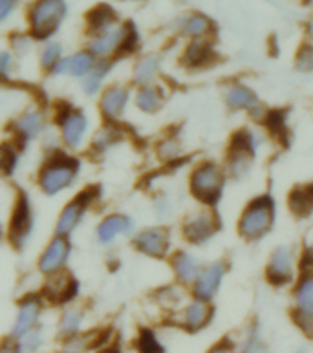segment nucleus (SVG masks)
Masks as SVG:
<instances>
[{
  "label": "nucleus",
  "mask_w": 313,
  "mask_h": 353,
  "mask_svg": "<svg viewBox=\"0 0 313 353\" xmlns=\"http://www.w3.org/2000/svg\"><path fill=\"white\" fill-rule=\"evenodd\" d=\"M264 352H265V346H264V341H262L261 337V333L256 332V330H251L244 341V353H264Z\"/></svg>",
  "instance_id": "nucleus-37"
},
{
  "label": "nucleus",
  "mask_w": 313,
  "mask_h": 353,
  "mask_svg": "<svg viewBox=\"0 0 313 353\" xmlns=\"http://www.w3.org/2000/svg\"><path fill=\"white\" fill-rule=\"evenodd\" d=\"M299 68L313 70V48H304L299 55Z\"/></svg>",
  "instance_id": "nucleus-39"
},
{
  "label": "nucleus",
  "mask_w": 313,
  "mask_h": 353,
  "mask_svg": "<svg viewBox=\"0 0 313 353\" xmlns=\"http://www.w3.org/2000/svg\"><path fill=\"white\" fill-rule=\"evenodd\" d=\"M275 220V203L270 196H262L251 201L240 218L239 231L245 240H259L270 232Z\"/></svg>",
  "instance_id": "nucleus-1"
},
{
  "label": "nucleus",
  "mask_w": 313,
  "mask_h": 353,
  "mask_svg": "<svg viewBox=\"0 0 313 353\" xmlns=\"http://www.w3.org/2000/svg\"><path fill=\"white\" fill-rule=\"evenodd\" d=\"M172 268H174L176 276L181 280V282H185V284H191V282H196L198 276L202 274V265L198 262L192 254L189 253H178L172 260Z\"/></svg>",
  "instance_id": "nucleus-23"
},
{
  "label": "nucleus",
  "mask_w": 313,
  "mask_h": 353,
  "mask_svg": "<svg viewBox=\"0 0 313 353\" xmlns=\"http://www.w3.org/2000/svg\"><path fill=\"white\" fill-rule=\"evenodd\" d=\"M77 176H79V163L66 156H59L44 165L41 176H39V185H41L43 192H46L48 196H55L70 189Z\"/></svg>",
  "instance_id": "nucleus-2"
},
{
  "label": "nucleus",
  "mask_w": 313,
  "mask_h": 353,
  "mask_svg": "<svg viewBox=\"0 0 313 353\" xmlns=\"http://www.w3.org/2000/svg\"><path fill=\"white\" fill-rule=\"evenodd\" d=\"M216 231L218 220L211 212H196V214L187 218L185 225H183L185 238L191 243H196V245L209 242Z\"/></svg>",
  "instance_id": "nucleus-9"
},
{
  "label": "nucleus",
  "mask_w": 313,
  "mask_h": 353,
  "mask_svg": "<svg viewBox=\"0 0 313 353\" xmlns=\"http://www.w3.org/2000/svg\"><path fill=\"white\" fill-rule=\"evenodd\" d=\"M117 139H119V134H117L112 127H106L103 128V130H99V132L96 134V137H94V148L99 150V152H105V150H108L112 145H116Z\"/></svg>",
  "instance_id": "nucleus-33"
},
{
  "label": "nucleus",
  "mask_w": 313,
  "mask_h": 353,
  "mask_svg": "<svg viewBox=\"0 0 313 353\" xmlns=\"http://www.w3.org/2000/svg\"><path fill=\"white\" fill-rule=\"evenodd\" d=\"M297 321L313 319V274H306L295 290Z\"/></svg>",
  "instance_id": "nucleus-22"
},
{
  "label": "nucleus",
  "mask_w": 313,
  "mask_h": 353,
  "mask_svg": "<svg viewBox=\"0 0 313 353\" xmlns=\"http://www.w3.org/2000/svg\"><path fill=\"white\" fill-rule=\"evenodd\" d=\"M191 190L203 203H216L223 190V170L216 163H202L192 172Z\"/></svg>",
  "instance_id": "nucleus-4"
},
{
  "label": "nucleus",
  "mask_w": 313,
  "mask_h": 353,
  "mask_svg": "<svg viewBox=\"0 0 313 353\" xmlns=\"http://www.w3.org/2000/svg\"><path fill=\"white\" fill-rule=\"evenodd\" d=\"M21 341H22L21 343L22 353H35L39 348H41V346H43V335H41V332H39V330H33V332H30L28 335H24Z\"/></svg>",
  "instance_id": "nucleus-34"
},
{
  "label": "nucleus",
  "mask_w": 313,
  "mask_h": 353,
  "mask_svg": "<svg viewBox=\"0 0 313 353\" xmlns=\"http://www.w3.org/2000/svg\"><path fill=\"white\" fill-rule=\"evenodd\" d=\"M22 350H19L17 346H11V344H4V348L0 353H21Z\"/></svg>",
  "instance_id": "nucleus-44"
},
{
  "label": "nucleus",
  "mask_w": 313,
  "mask_h": 353,
  "mask_svg": "<svg viewBox=\"0 0 313 353\" xmlns=\"http://www.w3.org/2000/svg\"><path fill=\"white\" fill-rule=\"evenodd\" d=\"M211 316L212 310L208 302L194 301L183 310V313H181V322H183V326H185L187 330L198 332V330H202V327L208 326V322L211 321Z\"/></svg>",
  "instance_id": "nucleus-19"
},
{
  "label": "nucleus",
  "mask_w": 313,
  "mask_h": 353,
  "mask_svg": "<svg viewBox=\"0 0 313 353\" xmlns=\"http://www.w3.org/2000/svg\"><path fill=\"white\" fill-rule=\"evenodd\" d=\"M306 262H308L310 265H313V242H310L308 245H306Z\"/></svg>",
  "instance_id": "nucleus-43"
},
{
  "label": "nucleus",
  "mask_w": 313,
  "mask_h": 353,
  "mask_svg": "<svg viewBox=\"0 0 313 353\" xmlns=\"http://www.w3.org/2000/svg\"><path fill=\"white\" fill-rule=\"evenodd\" d=\"M223 274H225V265L216 262L203 269L202 274L198 276L194 282V295L198 296V301H211L212 296L216 295L220 285H222Z\"/></svg>",
  "instance_id": "nucleus-12"
},
{
  "label": "nucleus",
  "mask_w": 313,
  "mask_h": 353,
  "mask_svg": "<svg viewBox=\"0 0 313 353\" xmlns=\"http://www.w3.org/2000/svg\"><path fill=\"white\" fill-rule=\"evenodd\" d=\"M41 311H43V306H41V302L37 299H28V301L22 302L15 322H13V327H11V335L22 339L24 335L33 332L35 326H37Z\"/></svg>",
  "instance_id": "nucleus-14"
},
{
  "label": "nucleus",
  "mask_w": 313,
  "mask_h": 353,
  "mask_svg": "<svg viewBox=\"0 0 313 353\" xmlns=\"http://www.w3.org/2000/svg\"><path fill=\"white\" fill-rule=\"evenodd\" d=\"M209 353H233V350L229 348V346H225V344H218V346H214Z\"/></svg>",
  "instance_id": "nucleus-42"
},
{
  "label": "nucleus",
  "mask_w": 313,
  "mask_h": 353,
  "mask_svg": "<svg viewBox=\"0 0 313 353\" xmlns=\"http://www.w3.org/2000/svg\"><path fill=\"white\" fill-rule=\"evenodd\" d=\"M10 66H11L10 53H2V57H0V72H2V77H8V74H10Z\"/></svg>",
  "instance_id": "nucleus-41"
},
{
  "label": "nucleus",
  "mask_w": 313,
  "mask_h": 353,
  "mask_svg": "<svg viewBox=\"0 0 313 353\" xmlns=\"http://www.w3.org/2000/svg\"><path fill=\"white\" fill-rule=\"evenodd\" d=\"M94 70V55L92 53L81 52L72 57L61 59V63L53 68L57 75H70V77H83Z\"/></svg>",
  "instance_id": "nucleus-16"
},
{
  "label": "nucleus",
  "mask_w": 313,
  "mask_h": 353,
  "mask_svg": "<svg viewBox=\"0 0 313 353\" xmlns=\"http://www.w3.org/2000/svg\"><path fill=\"white\" fill-rule=\"evenodd\" d=\"M132 229V221L128 220L123 214H112V216L105 218L97 227V238L101 243H110L116 238L127 234Z\"/></svg>",
  "instance_id": "nucleus-18"
},
{
  "label": "nucleus",
  "mask_w": 313,
  "mask_h": 353,
  "mask_svg": "<svg viewBox=\"0 0 313 353\" xmlns=\"http://www.w3.org/2000/svg\"><path fill=\"white\" fill-rule=\"evenodd\" d=\"M66 15L64 0H37L30 11V26L33 37L48 39L55 33Z\"/></svg>",
  "instance_id": "nucleus-3"
},
{
  "label": "nucleus",
  "mask_w": 313,
  "mask_h": 353,
  "mask_svg": "<svg viewBox=\"0 0 313 353\" xmlns=\"http://www.w3.org/2000/svg\"><path fill=\"white\" fill-rule=\"evenodd\" d=\"M59 125H61V134H63V141L66 143V147L79 148L81 143L85 141L86 130H88V119L85 114L70 108L61 114Z\"/></svg>",
  "instance_id": "nucleus-7"
},
{
  "label": "nucleus",
  "mask_w": 313,
  "mask_h": 353,
  "mask_svg": "<svg viewBox=\"0 0 313 353\" xmlns=\"http://www.w3.org/2000/svg\"><path fill=\"white\" fill-rule=\"evenodd\" d=\"M299 353H303V352H299Z\"/></svg>",
  "instance_id": "nucleus-46"
},
{
  "label": "nucleus",
  "mask_w": 313,
  "mask_h": 353,
  "mask_svg": "<svg viewBox=\"0 0 313 353\" xmlns=\"http://www.w3.org/2000/svg\"><path fill=\"white\" fill-rule=\"evenodd\" d=\"M159 70V59L156 55H147V57L139 59L136 68H134V79L141 83V85H149L150 81L154 79Z\"/></svg>",
  "instance_id": "nucleus-27"
},
{
  "label": "nucleus",
  "mask_w": 313,
  "mask_h": 353,
  "mask_svg": "<svg viewBox=\"0 0 313 353\" xmlns=\"http://www.w3.org/2000/svg\"><path fill=\"white\" fill-rule=\"evenodd\" d=\"M125 35H127V26L119 28V30H112V32H106L103 35L92 41L90 52L92 55H97V57H106L110 53L121 50L123 43H125Z\"/></svg>",
  "instance_id": "nucleus-21"
},
{
  "label": "nucleus",
  "mask_w": 313,
  "mask_h": 353,
  "mask_svg": "<svg viewBox=\"0 0 313 353\" xmlns=\"http://www.w3.org/2000/svg\"><path fill=\"white\" fill-rule=\"evenodd\" d=\"M169 234L163 229H145L136 236V248L147 256L161 259L169 251Z\"/></svg>",
  "instance_id": "nucleus-13"
},
{
  "label": "nucleus",
  "mask_w": 313,
  "mask_h": 353,
  "mask_svg": "<svg viewBox=\"0 0 313 353\" xmlns=\"http://www.w3.org/2000/svg\"><path fill=\"white\" fill-rule=\"evenodd\" d=\"M70 256V243L64 236H57L50 242L41 259H39V269L44 274L61 273V269L66 265Z\"/></svg>",
  "instance_id": "nucleus-10"
},
{
  "label": "nucleus",
  "mask_w": 313,
  "mask_h": 353,
  "mask_svg": "<svg viewBox=\"0 0 313 353\" xmlns=\"http://www.w3.org/2000/svg\"><path fill=\"white\" fill-rule=\"evenodd\" d=\"M61 46L59 44H50V46L44 48L43 57H41V63H43L44 68H55L59 63H61Z\"/></svg>",
  "instance_id": "nucleus-36"
},
{
  "label": "nucleus",
  "mask_w": 313,
  "mask_h": 353,
  "mask_svg": "<svg viewBox=\"0 0 313 353\" xmlns=\"http://www.w3.org/2000/svg\"><path fill=\"white\" fill-rule=\"evenodd\" d=\"M13 8H15V0H0V19L6 21Z\"/></svg>",
  "instance_id": "nucleus-40"
},
{
  "label": "nucleus",
  "mask_w": 313,
  "mask_h": 353,
  "mask_svg": "<svg viewBox=\"0 0 313 353\" xmlns=\"http://www.w3.org/2000/svg\"><path fill=\"white\" fill-rule=\"evenodd\" d=\"M255 158V141L253 136L242 132L233 139V152L229 156V170L233 178L242 179L250 174Z\"/></svg>",
  "instance_id": "nucleus-5"
},
{
  "label": "nucleus",
  "mask_w": 313,
  "mask_h": 353,
  "mask_svg": "<svg viewBox=\"0 0 313 353\" xmlns=\"http://www.w3.org/2000/svg\"><path fill=\"white\" fill-rule=\"evenodd\" d=\"M106 74H108V64H99V66H94L90 74L85 77V83H83V90L85 94L94 95L99 92L103 81H105Z\"/></svg>",
  "instance_id": "nucleus-28"
},
{
  "label": "nucleus",
  "mask_w": 313,
  "mask_h": 353,
  "mask_svg": "<svg viewBox=\"0 0 313 353\" xmlns=\"http://www.w3.org/2000/svg\"><path fill=\"white\" fill-rule=\"evenodd\" d=\"M77 284L74 282V279H70L68 274L64 273H55L52 274V279L48 280V284L44 288L48 299H52L53 302H68L70 299H74L75 293H77Z\"/></svg>",
  "instance_id": "nucleus-20"
},
{
  "label": "nucleus",
  "mask_w": 313,
  "mask_h": 353,
  "mask_svg": "<svg viewBox=\"0 0 313 353\" xmlns=\"http://www.w3.org/2000/svg\"><path fill=\"white\" fill-rule=\"evenodd\" d=\"M209 28H211V22H209L205 17L192 15L183 22L181 30H183V33L189 35V37H202V35H205V33L209 32Z\"/></svg>",
  "instance_id": "nucleus-31"
},
{
  "label": "nucleus",
  "mask_w": 313,
  "mask_h": 353,
  "mask_svg": "<svg viewBox=\"0 0 313 353\" xmlns=\"http://www.w3.org/2000/svg\"><path fill=\"white\" fill-rule=\"evenodd\" d=\"M44 130V116L41 110H28L17 117L15 132L22 141H30L41 136Z\"/></svg>",
  "instance_id": "nucleus-17"
},
{
  "label": "nucleus",
  "mask_w": 313,
  "mask_h": 353,
  "mask_svg": "<svg viewBox=\"0 0 313 353\" xmlns=\"http://www.w3.org/2000/svg\"><path fill=\"white\" fill-rule=\"evenodd\" d=\"M127 105L128 90L123 88V86H112V88L103 92L99 108H101V114L106 119H117V117L123 116V112H125Z\"/></svg>",
  "instance_id": "nucleus-15"
},
{
  "label": "nucleus",
  "mask_w": 313,
  "mask_h": 353,
  "mask_svg": "<svg viewBox=\"0 0 313 353\" xmlns=\"http://www.w3.org/2000/svg\"><path fill=\"white\" fill-rule=\"evenodd\" d=\"M290 205H292V211H295L297 214H306L313 205L312 192L310 190H295L290 198Z\"/></svg>",
  "instance_id": "nucleus-32"
},
{
  "label": "nucleus",
  "mask_w": 313,
  "mask_h": 353,
  "mask_svg": "<svg viewBox=\"0 0 313 353\" xmlns=\"http://www.w3.org/2000/svg\"><path fill=\"white\" fill-rule=\"evenodd\" d=\"M295 276V251L292 248H276L267 264V280L273 285L290 284Z\"/></svg>",
  "instance_id": "nucleus-6"
},
{
  "label": "nucleus",
  "mask_w": 313,
  "mask_h": 353,
  "mask_svg": "<svg viewBox=\"0 0 313 353\" xmlns=\"http://www.w3.org/2000/svg\"><path fill=\"white\" fill-rule=\"evenodd\" d=\"M92 194L90 192H83L81 196H77L72 203L64 207L61 216L57 220V225H55V231H57V236H66L70 232L74 231L75 227L79 225V221L83 220V214H85L86 207L90 203Z\"/></svg>",
  "instance_id": "nucleus-11"
},
{
  "label": "nucleus",
  "mask_w": 313,
  "mask_h": 353,
  "mask_svg": "<svg viewBox=\"0 0 313 353\" xmlns=\"http://www.w3.org/2000/svg\"><path fill=\"white\" fill-rule=\"evenodd\" d=\"M138 346L141 350V353H161V346H159L158 339L152 332H143L139 335V341H138Z\"/></svg>",
  "instance_id": "nucleus-35"
},
{
  "label": "nucleus",
  "mask_w": 313,
  "mask_h": 353,
  "mask_svg": "<svg viewBox=\"0 0 313 353\" xmlns=\"http://www.w3.org/2000/svg\"><path fill=\"white\" fill-rule=\"evenodd\" d=\"M225 101L234 110H255L259 106V99L253 94V90L242 85H233L225 92Z\"/></svg>",
  "instance_id": "nucleus-24"
},
{
  "label": "nucleus",
  "mask_w": 313,
  "mask_h": 353,
  "mask_svg": "<svg viewBox=\"0 0 313 353\" xmlns=\"http://www.w3.org/2000/svg\"><path fill=\"white\" fill-rule=\"evenodd\" d=\"M114 22H116V13H114L110 6H97L96 10H92L90 15H88L90 30L94 33H99V35L108 32V28Z\"/></svg>",
  "instance_id": "nucleus-26"
},
{
  "label": "nucleus",
  "mask_w": 313,
  "mask_h": 353,
  "mask_svg": "<svg viewBox=\"0 0 313 353\" xmlns=\"http://www.w3.org/2000/svg\"><path fill=\"white\" fill-rule=\"evenodd\" d=\"M33 229V214H32V205L28 203V200L22 196L19 198L13 209V218H11V227H10V236L13 245L22 248L26 240L30 238Z\"/></svg>",
  "instance_id": "nucleus-8"
},
{
  "label": "nucleus",
  "mask_w": 313,
  "mask_h": 353,
  "mask_svg": "<svg viewBox=\"0 0 313 353\" xmlns=\"http://www.w3.org/2000/svg\"><path fill=\"white\" fill-rule=\"evenodd\" d=\"M99 353H119V352H116V350H103V352Z\"/></svg>",
  "instance_id": "nucleus-45"
},
{
  "label": "nucleus",
  "mask_w": 313,
  "mask_h": 353,
  "mask_svg": "<svg viewBox=\"0 0 313 353\" xmlns=\"http://www.w3.org/2000/svg\"><path fill=\"white\" fill-rule=\"evenodd\" d=\"M81 324H83V313L79 310H68L61 319L59 330L66 337H74L75 333L79 332Z\"/></svg>",
  "instance_id": "nucleus-29"
},
{
  "label": "nucleus",
  "mask_w": 313,
  "mask_h": 353,
  "mask_svg": "<svg viewBox=\"0 0 313 353\" xmlns=\"http://www.w3.org/2000/svg\"><path fill=\"white\" fill-rule=\"evenodd\" d=\"M17 163H19V154L13 147L10 145H4L2 148V169H4L6 174H11L15 170Z\"/></svg>",
  "instance_id": "nucleus-38"
},
{
  "label": "nucleus",
  "mask_w": 313,
  "mask_h": 353,
  "mask_svg": "<svg viewBox=\"0 0 313 353\" xmlns=\"http://www.w3.org/2000/svg\"><path fill=\"white\" fill-rule=\"evenodd\" d=\"M211 55L212 52L208 44L194 43L189 46V50H187L185 61L189 66H202V64H205L209 59H211Z\"/></svg>",
  "instance_id": "nucleus-30"
},
{
  "label": "nucleus",
  "mask_w": 313,
  "mask_h": 353,
  "mask_svg": "<svg viewBox=\"0 0 313 353\" xmlns=\"http://www.w3.org/2000/svg\"><path fill=\"white\" fill-rule=\"evenodd\" d=\"M163 105V94L161 90L152 85L141 86V90L136 95V106L145 114H154Z\"/></svg>",
  "instance_id": "nucleus-25"
}]
</instances>
